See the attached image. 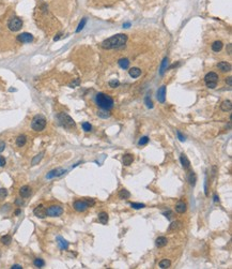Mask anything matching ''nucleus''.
<instances>
[{"label": "nucleus", "mask_w": 232, "mask_h": 269, "mask_svg": "<svg viewBox=\"0 0 232 269\" xmlns=\"http://www.w3.org/2000/svg\"><path fill=\"white\" fill-rule=\"evenodd\" d=\"M127 41L126 34H116L114 37L107 39L102 42V47L105 49H114L120 48L125 45Z\"/></svg>", "instance_id": "obj_1"}, {"label": "nucleus", "mask_w": 232, "mask_h": 269, "mask_svg": "<svg viewBox=\"0 0 232 269\" xmlns=\"http://www.w3.org/2000/svg\"><path fill=\"white\" fill-rule=\"evenodd\" d=\"M95 101H96V104H98L101 108L106 110H109L114 107V100L111 97L107 95L105 93H98L96 94V98H95Z\"/></svg>", "instance_id": "obj_2"}, {"label": "nucleus", "mask_w": 232, "mask_h": 269, "mask_svg": "<svg viewBox=\"0 0 232 269\" xmlns=\"http://www.w3.org/2000/svg\"><path fill=\"white\" fill-rule=\"evenodd\" d=\"M57 119L60 126H62L65 129H72V128H75V121L73 120L72 117H70L68 114L65 113H60V114L57 115Z\"/></svg>", "instance_id": "obj_3"}, {"label": "nucleus", "mask_w": 232, "mask_h": 269, "mask_svg": "<svg viewBox=\"0 0 232 269\" xmlns=\"http://www.w3.org/2000/svg\"><path fill=\"white\" fill-rule=\"evenodd\" d=\"M94 204H95L94 200H92V198H87V200H76V202L74 203L73 207L76 211L84 212V211H86L89 207L93 206Z\"/></svg>", "instance_id": "obj_4"}, {"label": "nucleus", "mask_w": 232, "mask_h": 269, "mask_svg": "<svg viewBox=\"0 0 232 269\" xmlns=\"http://www.w3.org/2000/svg\"><path fill=\"white\" fill-rule=\"evenodd\" d=\"M46 126V119L41 116V115H37L34 118L32 119L31 121V128L32 130L37 131V132H40V131H43Z\"/></svg>", "instance_id": "obj_5"}, {"label": "nucleus", "mask_w": 232, "mask_h": 269, "mask_svg": "<svg viewBox=\"0 0 232 269\" xmlns=\"http://www.w3.org/2000/svg\"><path fill=\"white\" fill-rule=\"evenodd\" d=\"M204 82H205V85L208 86L209 88L211 89H214L217 86V82H218V75L215 73V72H210L205 75L204 77Z\"/></svg>", "instance_id": "obj_6"}, {"label": "nucleus", "mask_w": 232, "mask_h": 269, "mask_svg": "<svg viewBox=\"0 0 232 269\" xmlns=\"http://www.w3.org/2000/svg\"><path fill=\"white\" fill-rule=\"evenodd\" d=\"M63 213V208L58 205H53L49 206L46 209V216L48 217H60Z\"/></svg>", "instance_id": "obj_7"}, {"label": "nucleus", "mask_w": 232, "mask_h": 269, "mask_svg": "<svg viewBox=\"0 0 232 269\" xmlns=\"http://www.w3.org/2000/svg\"><path fill=\"white\" fill-rule=\"evenodd\" d=\"M8 27L11 31H18L23 27V22L18 17H13L9 21Z\"/></svg>", "instance_id": "obj_8"}, {"label": "nucleus", "mask_w": 232, "mask_h": 269, "mask_svg": "<svg viewBox=\"0 0 232 269\" xmlns=\"http://www.w3.org/2000/svg\"><path fill=\"white\" fill-rule=\"evenodd\" d=\"M17 40L19 42H21V43H30V42L33 41V36L31 33L24 32V33H21V34L17 37Z\"/></svg>", "instance_id": "obj_9"}, {"label": "nucleus", "mask_w": 232, "mask_h": 269, "mask_svg": "<svg viewBox=\"0 0 232 269\" xmlns=\"http://www.w3.org/2000/svg\"><path fill=\"white\" fill-rule=\"evenodd\" d=\"M65 169H63V168H56V169H53V171H50L46 175V178L47 179H53V178H55V177H59V176L63 175L65 173Z\"/></svg>", "instance_id": "obj_10"}, {"label": "nucleus", "mask_w": 232, "mask_h": 269, "mask_svg": "<svg viewBox=\"0 0 232 269\" xmlns=\"http://www.w3.org/2000/svg\"><path fill=\"white\" fill-rule=\"evenodd\" d=\"M33 213L35 215V216L37 217V218H41V219H43V218H45L46 217V209L44 208V206L43 205H39L34 210H33Z\"/></svg>", "instance_id": "obj_11"}, {"label": "nucleus", "mask_w": 232, "mask_h": 269, "mask_svg": "<svg viewBox=\"0 0 232 269\" xmlns=\"http://www.w3.org/2000/svg\"><path fill=\"white\" fill-rule=\"evenodd\" d=\"M157 100L160 103H165L166 101V87L162 86L157 91Z\"/></svg>", "instance_id": "obj_12"}, {"label": "nucleus", "mask_w": 232, "mask_h": 269, "mask_svg": "<svg viewBox=\"0 0 232 269\" xmlns=\"http://www.w3.org/2000/svg\"><path fill=\"white\" fill-rule=\"evenodd\" d=\"M180 162H181L184 169H188L191 167V162H189L188 158L184 153H181V155H180Z\"/></svg>", "instance_id": "obj_13"}, {"label": "nucleus", "mask_w": 232, "mask_h": 269, "mask_svg": "<svg viewBox=\"0 0 232 269\" xmlns=\"http://www.w3.org/2000/svg\"><path fill=\"white\" fill-rule=\"evenodd\" d=\"M19 194H21V196L23 197V198H27V197H29L30 194H31V189H30V187H28V186H24V187H21V190H19Z\"/></svg>", "instance_id": "obj_14"}, {"label": "nucleus", "mask_w": 232, "mask_h": 269, "mask_svg": "<svg viewBox=\"0 0 232 269\" xmlns=\"http://www.w3.org/2000/svg\"><path fill=\"white\" fill-rule=\"evenodd\" d=\"M217 68H218L221 72H230V71H231V65H230V63L225 62V61L219 62V63L217 65Z\"/></svg>", "instance_id": "obj_15"}, {"label": "nucleus", "mask_w": 232, "mask_h": 269, "mask_svg": "<svg viewBox=\"0 0 232 269\" xmlns=\"http://www.w3.org/2000/svg\"><path fill=\"white\" fill-rule=\"evenodd\" d=\"M186 204L184 203V202H182V200H180V202H178L177 203V205H175V211L179 212V213H184V212L186 211Z\"/></svg>", "instance_id": "obj_16"}, {"label": "nucleus", "mask_w": 232, "mask_h": 269, "mask_svg": "<svg viewBox=\"0 0 232 269\" xmlns=\"http://www.w3.org/2000/svg\"><path fill=\"white\" fill-rule=\"evenodd\" d=\"M134 161V155H130V153H126V155H123V164L125 166H130V164L133 163Z\"/></svg>", "instance_id": "obj_17"}, {"label": "nucleus", "mask_w": 232, "mask_h": 269, "mask_svg": "<svg viewBox=\"0 0 232 269\" xmlns=\"http://www.w3.org/2000/svg\"><path fill=\"white\" fill-rule=\"evenodd\" d=\"M155 243H156V245H157L158 248H164L165 245H167L168 239L166 238V237L160 236V237H158L156 240H155Z\"/></svg>", "instance_id": "obj_18"}, {"label": "nucleus", "mask_w": 232, "mask_h": 269, "mask_svg": "<svg viewBox=\"0 0 232 269\" xmlns=\"http://www.w3.org/2000/svg\"><path fill=\"white\" fill-rule=\"evenodd\" d=\"M57 241H58V245H59V248L61 250H68L69 248V242L63 239L62 237H57Z\"/></svg>", "instance_id": "obj_19"}, {"label": "nucleus", "mask_w": 232, "mask_h": 269, "mask_svg": "<svg viewBox=\"0 0 232 269\" xmlns=\"http://www.w3.org/2000/svg\"><path fill=\"white\" fill-rule=\"evenodd\" d=\"M220 108H221L223 112H229V110H231V108H232L231 101H230V100L224 101V102L220 104Z\"/></svg>", "instance_id": "obj_20"}, {"label": "nucleus", "mask_w": 232, "mask_h": 269, "mask_svg": "<svg viewBox=\"0 0 232 269\" xmlns=\"http://www.w3.org/2000/svg\"><path fill=\"white\" fill-rule=\"evenodd\" d=\"M128 73H130V75L133 78H137L141 75V70L139 69V68H132V69H130Z\"/></svg>", "instance_id": "obj_21"}, {"label": "nucleus", "mask_w": 232, "mask_h": 269, "mask_svg": "<svg viewBox=\"0 0 232 269\" xmlns=\"http://www.w3.org/2000/svg\"><path fill=\"white\" fill-rule=\"evenodd\" d=\"M98 222L101 223V224H107V222H108V215H107V212H101V213H98Z\"/></svg>", "instance_id": "obj_22"}, {"label": "nucleus", "mask_w": 232, "mask_h": 269, "mask_svg": "<svg viewBox=\"0 0 232 269\" xmlns=\"http://www.w3.org/2000/svg\"><path fill=\"white\" fill-rule=\"evenodd\" d=\"M187 180L188 182H189V184H191V187H194L196 184V180H197V177H196V174L194 173V171H189L187 174Z\"/></svg>", "instance_id": "obj_23"}, {"label": "nucleus", "mask_w": 232, "mask_h": 269, "mask_svg": "<svg viewBox=\"0 0 232 269\" xmlns=\"http://www.w3.org/2000/svg\"><path fill=\"white\" fill-rule=\"evenodd\" d=\"M119 65L122 68V69L126 70L128 69V67H130V60L127 59V58H123V59H120L119 60Z\"/></svg>", "instance_id": "obj_24"}, {"label": "nucleus", "mask_w": 232, "mask_h": 269, "mask_svg": "<svg viewBox=\"0 0 232 269\" xmlns=\"http://www.w3.org/2000/svg\"><path fill=\"white\" fill-rule=\"evenodd\" d=\"M168 63H169V59H168V58H165V59L163 60V62H162V65H160V70H159V74H160V75H163V74L165 73V71L167 70Z\"/></svg>", "instance_id": "obj_25"}, {"label": "nucleus", "mask_w": 232, "mask_h": 269, "mask_svg": "<svg viewBox=\"0 0 232 269\" xmlns=\"http://www.w3.org/2000/svg\"><path fill=\"white\" fill-rule=\"evenodd\" d=\"M27 142V137L25 135H19L18 137L16 139V145L18 147H23L25 146V144Z\"/></svg>", "instance_id": "obj_26"}, {"label": "nucleus", "mask_w": 232, "mask_h": 269, "mask_svg": "<svg viewBox=\"0 0 232 269\" xmlns=\"http://www.w3.org/2000/svg\"><path fill=\"white\" fill-rule=\"evenodd\" d=\"M43 155H44V152H41V153H39L37 155H35V157L32 159V161H31V165L34 166V165H37V164L40 163V162H41V160L43 159Z\"/></svg>", "instance_id": "obj_27"}, {"label": "nucleus", "mask_w": 232, "mask_h": 269, "mask_svg": "<svg viewBox=\"0 0 232 269\" xmlns=\"http://www.w3.org/2000/svg\"><path fill=\"white\" fill-rule=\"evenodd\" d=\"M223 48V42L220 41H215L213 44H212V49L214 52H220Z\"/></svg>", "instance_id": "obj_28"}, {"label": "nucleus", "mask_w": 232, "mask_h": 269, "mask_svg": "<svg viewBox=\"0 0 232 269\" xmlns=\"http://www.w3.org/2000/svg\"><path fill=\"white\" fill-rule=\"evenodd\" d=\"M119 197L122 198V200H126V198H130V193L125 189H122L121 191L119 192Z\"/></svg>", "instance_id": "obj_29"}, {"label": "nucleus", "mask_w": 232, "mask_h": 269, "mask_svg": "<svg viewBox=\"0 0 232 269\" xmlns=\"http://www.w3.org/2000/svg\"><path fill=\"white\" fill-rule=\"evenodd\" d=\"M180 225H181V222H179V221H175V222H171L170 225H169V227H168V231H169V232L175 231V229H178V228L180 227Z\"/></svg>", "instance_id": "obj_30"}, {"label": "nucleus", "mask_w": 232, "mask_h": 269, "mask_svg": "<svg viewBox=\"0 0 232 269\" xmlns=\"http://www.w3.org/2000/svg\"><path fill=\"white\" fill-rule=\"evenodd\" d=\"M171 265V262L169 260H163V261L159 262V268H169Z\"/></svg>", "instance_id": "obj_31"}, {"label": "nucleus", "mask_w": 232, "mask_h": 269, "mask_svg": "<svg viewBox=\"0 0 232 269\" xmlns=\"http://www.w3.org/2000/svg\"><path fill=\"white\" fill-rule=\"evenodd\" d=\"M11 241H12V237L10 236V235H5V236H3L2 238H1V242L5 245H10V243H11Z\"/></svg>", "instance_id": "obj_32"}, {"label": "nucleus", "mask_w": 232, "mask_h": 269, "mask_svg": "<svg viewBox=\"0 0 232 269\" xmlns=\"http://www.w3.org/2000/svg\"><path fill=\"white\" fill-rule=\"evenodd\" d=\"M33 264H34V266L37 267V268H42V267H44L45 262L43 261L42 258H35L34 262H33Z\"/></svg>", "instance_id": "obj_33"}, {"label": "nucleus", "mask_w": 232, "mask_h": 269, "mask_svg": "<svg viewBox=\"0 0 232 269\" xmlns=\"http://www.w3.org/2000/svg\"><path fill=\"white\" fill-rule=\"evenodd\" d=\"M86 23H87V18H82V22L79 23V25H78L77 29H76V32H80L82 29H84V27H85Z\"/></svg>", "instance_id": "obj_34"}, {"label": "nucleus", "mask_w": 232, "mask_h": 269, "mask_svg": "<svg viewBox=\"0 0 232 269\" xmlns=\"http://www.w3.org/2000/svg\"><path fill=\"white\" fill-rule=\"evenodd\" d=\"M98 117H101V118H109V117H110V114L106 110L98 112Z\"/></svg>", "instance_id": "obj_35"}, {"label": "nucleus", "mask_w": 232, "mask_h": 269, "mask_svg": "<svg viewBox=\"0 0 232 269\" xmlns=\"http://www.w3.org/2000/svg\"><path fill=\"white\" fill-rule=\"evenodd\" d=\"M148 143H149V137H148V136H143V137H141L138 142L139 146H144V145H147Z\"/></svg>", "instance_id": "obj_36"}, {"label": "nucleus", "mask_w": 232, "mask_h": 269, "mask_svg": "<svg viewBox=\"0 0 232 269\" xmlns=\"http://www.w3.org/2000/svg\"><path fill=\"white\" fill-rule=\"evenodd\" d=\"M130 206L134 208V209H141V208L146 207V205L141 204V203H130Z\"/></svg>", "instance_id": "obj_37"}, {"label": "nucleus", "mask_w": 232, "mask_h": 269, "mask_svg": "<svg viewBox=\"0 0 232 269\" xmlns=\"http://www.w3.org/2000/svg\"><path fill=\"white\" fill-rule=\"evenodd\" d=\"M82 129H84V131H86V132H90L91 131V129H92V126L90 124L89 122H82Z\"/></svg>", "instance_id": "obj_38"}, {"label": "nucleus", "mask_w": 232, "mask_h": 269, "mask_svg": "<svg viewBox=\"0 0 232 269\" xmlns=\"http://www.w3.org/2000/svg\"><path fill=\"white\" fill-rule=\"evenodd\" d=\"M144 103H146V105H147L148 108H153V102L151 101V99L149 98V97H147V98L144 99Z\"/></svg>", "instance_id": "obj_39"}, {"label": "nucleus", "mask_w": 232, "mask_h": 269, "mask_svg": "<svg viewBox=\"0 0 232 269\" xmlns=\"http://www.w3.org/2000/svg\"><path fill=\"white\" fill-rule=\"evenodd\" d=\"M119 85H120V82H119V81H117V79H112V81H110V82H109V86L111 87V88L119 87Z\"/></svg>", "instance_id": "obj_40"}, {"label": "nucleus", "mask_w": 232, "mask_h": 269, "mask_svg": "<svg viewBox=\"0 0 232 269\" xmlns=\"http://www.w3.org/2000/svg\"><path fill=\"white\" fill-rule=\"evenodd\" d=\"M7 195H8V191L3 188H1L0 189V198H4Z\"/></svg>", "instance_id": "obj_41"}, {"label": "nucleus", "mask_w": 232, "mask_h": 269, "mask_svg": "<svg viewBox=\"0 0 232 269\" xmlns=\"http://www.w3.org/2000/svg\"><path fill=\"white\" fill-rule=\"evenodd\" d=\"M177 135H178V139H179V141H181V142H185V136H184L180 131H177Z\"/></svg>", "instance_id": "obj_42"}, {"label": "nucleus", "mask_w": 232, "mask_h": 269, "mask_svg": "<svg viewBox=\"0 0 232 269\" xmlns=\"http://www.w3.org/2000/svg\"><path fill=\"white\" fill-rule=\"evenodd\" d=\"M79 83H80L79 82V79H75L73 83H71V84H70V87H71V88H75L76 86L79 85Z\"/></svg>", "instance_id": "obj_43"}, {"label": "nucleus", "mask_w": 232, "mask_h": 269, "mask_svg": "<svg viewBox=\"0 0 232 269\" xmlns=\"http://www.w3.org/2000/svg\"><path fill=\"white\" fill-rule=\"evenodd\" d=\"M164 216L166 217L168 220H170V219H171V216H172V211H170V210H168L167 212H164Z\"/></svg>", "instance_id": "obj_44"}, {"label": "nucleus", "mask_w": 232, "mask_h": 269, "mask_svg": "<svg viewBox=\"0 0 232 269\" xmlns=\"http://www.w3.org/2000/svg\"><path fill=\"white\" fill-rule=\"evenodd\" d=\"M4 165H5V159H4L3 157H0V166L3 167Z\"/></svg>", "instance_id": "obj_45"}, {"label": "nucleus", "mask_w": 232, "mask_h": 269, "mask_svg": "<svg viewBox=\"0 0 232 269\" xmlns=\"http://www.w3.org/2000/svg\"><path fill=\"white\" fill-rule=\"evenodd\" d=\"M5 148V143L4 142H0V152H2Z\"/></svg>", "instance_id": "obj_46"}, {"label": "nucleus", "mask_w": 232, "mask_h": 269, "mask_svg": "<svg viewBox=\"0 0 232 269\" xmlns=\"http://www.w3.org/2000/svg\"><path fill=\"white\" fill-rule=\"evenodd\" d=\"M15 204L18 205V206H21V205L24 204V202L21 200V198H17V200H15Z\"/></svg>", "instance_id": "obj_47"}, {"label": "nucleus", "mask_w": 232, "mask_h": 269, "mask_svg": "<svg viewBox=\"0 0 232 269\" xmlns=\"http://www.w3.org/2000/svg\"><path fill=\"white\" fill-rule=\"evenodd\" d=\"M226 83L228 84L229 86H231L232 85V77L231 76H229V77H227V79H226Z\"/></svg>", "instance_id": "obj_48"}, {"label": "nucleus", "mask_w": 232, "mask_h": 269, "mask_svg": "<svg viewBox=\"0 0 232 269\" xmlns=\"http://www.w3.org/2000/svg\"><path fill=\"white\" fill-rule=\"evenodd\" d=\"M204 189H205V195H208V181L205 179V184H204Z\"/></svg>", "instance_id": "obj_49"}, {"label": "nucleus", "mask_w": 232, "mask_h": 269, "mask_svg": "<svg viewBox=\"0 0 232 269\" xmlns=\"http://www.w3.org/2000/svg\"><path fill=\"white\" fill-rule=\"evenodd\" d=\"M11 268H12V269H21L23 267H21V265H13Z\"/></svg>", "instance_id": "obj_50"}, {"label": "nucleus", "mask_w": 232, "mask_h": 269, "mask_svg": "<svg viewBox=\"0 0 232 269\" xmlns=\"http://www.w3.org/2000/svg\"><path fill=\"white\" fill-rule=\"evenodd\" d=\"M214 202H215V203H217V202H219V197L216 195V194L214 195Z\"/></svg>", "instance_id": "obj_51"}, {"label": "nucleus", "mask_w": 232, "mask_h": 269, "mask_svg": "<svg viewBox=\"0 0 232 269\" xmlns=\"http://www.w3.org/2000/svg\"><path fill=\"white\" fill-rule=\"evenodd\" d=\"M130 26V23H125V24H123V27H124V28H128Z\"/></svg>", "instance_id": "obj_52"}, {"label": "nucleus", "mask_w": 232, "mask_h": 269, "mask_svg": "<svg viewBox=\"0 0 232 269\" xmlns=\"http://www.w3.org/2000/svg\"><path fill=\"white\" fill-rule=\"evenodd\" d=\"M228 54L231 55V44H228Z\"/></svg>", "instance_id": "obj_53"}, {"label": "nucleus", "mask_w": 232, "mask_h": 269, "mask_svg": "<svg viewBox=\"0 0 232 269\" xmlns=\"http://www.w3.org/2000/svg\"><path fill=\"white\" fill-rule=\"evenodd\" d=\"M19 213H21V210H19V209H17L16 211H15V215H16V216H18Z\"/></svg>", "instance_id": "obj_54"}]
</instances>
